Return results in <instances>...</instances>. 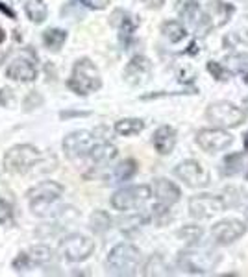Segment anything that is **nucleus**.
Returning a JSON list of instances; mask_svg holds the SVG:
<instances>
[{"label":"nucleus","mask_w":248,"mask_h":277,"mask_svg":"<svg viewBox=\"0 0 248 277\" xmlns=\"http://www.w3.org/2000/svg\"><path fill=\"white\" fill-rule=\"evenodd\" d=\"M243 143H244V150H246V152H248V133L243 137Z\"/></svg>","instance_id":"obj_46"},{"label":"nucleus","mask_w":248,"mask_h":277,"mask_svg":"<svg viewBox=\"0 0 248 277\" xmlns=\"http://www.w3.org/2000/svg\"><path fill=\"white\" fill-rule=\"evenodd\" d=\"M145 129V122L141 118H120L115 122V131L122 137L139 135Z\"/></svg>","instance_id":"obj_30"},{"label":"nucleus","mask_w":248,"mask_h":277,"mask_svg":"<svg viewBox=\"0 0 248 277\" xmlns=\"http://www.w3.org/2000/svg\"><path fill=\"white\" fill-rule=\"evenodd\" d=\"M176 9H178L180 17L184 18L187 24H191L197 30L202 26V8H200L197 0H178Z\"/></svg>","instance_id":"obj_22"},{"label":"nucleus","mask_w":248,"mask_h":277,"mask_svg":"<svg viewBox=\"0 0 248 277\" xmlns=\"http://www.w3.org/2000/svg\"><path fill=\"white\" fill-rule=\"evenodd\" d=\"M248 168V152H235L226 155L221 161V166H219V172L224 177H232V175L243 174Z\"/></svg>","instance_id":"obj_20"},{"label":"nucleus","mask_w":248,"mask_h":277,"mask_svg":"<svg viewBox=\"0 0 248 277\" xmlns=\"http://www.w3.org/2000/svg\"><path fill=\"white\" fill-rule=\"evenodd\" d=\"M24 11H26L28 18L36 24H41L46 18V15H48L46 6L43 2H39V0H28L26 4H24Z\"/></svg>","instance_id":"obj_32"},{"label":"nucleus","mask_w":248,"mask_h":277,"mask_svg":"<svg viewBox=\"0 0 248 277\" xmlns=\"http://www.w3.org/2000/svg\"><path fill=\"white\" fill-rule=\"evenodd\" d=\"M110 23L111 26H115L119 30V35H120V41L126 45L128 39H132L133 32H135V28H137V18L133 17L132 13L128 11H124V9H115L110 17Z\"/></svg>","instance_id":"obj_18"},{"label":"nucleus","mask_w":248,"mask_h":277,"mask_svg":"<svg viewBox=\"0 0 248 277\" xmlns=\"http://www.w3.org/2000/svg\"><path fill=\"white\" fill-rule=\"evenodd\" d=\"M9 218H11V205L4 200H0V224H6Z\"/></svg>","instance_id":"obj_40"},{"label":"nucleus","mask_w":248,"mask_h":277,"mask_svg":"<svg viewBox=\"0 0 248 277\" xmlns=\"http://www.w3.org/2000/svg\"><path fill=\"white\" fill-rule=\"evenodd\" d=\"M30 55H33L30 50L19 52L17 57H13L8 63V67H6V76L9 80H13V82H21V83L33 82L37 78V65H36V57L30 60Z\"/></svg>","instance_id":"obj_10"},{"label":"nucleus","mask_w":248,"mask_h":277,"mask_svg":"<svg viewBox=\"0 0 248 277\" xmlns=\"http://www.w3.org/2000/svg\"><path fill=\"white\" fill-rule=\"evenodd\" d=\"M104 137H98V131H87V129H78L73 131L63 138V152L69 159H83L91 153V150L97 146Z\"/></svg>","instance_id":"obj_7"},{"label":"nucleus","mask_w":248,"mask_h":277,"mask_svg":"<svg viewBox=\"0 0 248 277\" xmlns=\"http://www.w3.org/2000/svg\"><path fill=\"white\" fill-rule=\"evenodd\" d=\"M41 106H43V96L37 91L30 92V94H28V96L24 98V102H23L24 111H33V109H37V107H41Z\"/></svg>","instance_id":"obj_37"},{"label":"nucleus","mask_w":248,"mask_h":277,"mask_svg":"<svg viewBox=\"0 0 248 277\" xmlns=\"http://www.w3.org/2000/svg\"><path fill=\"white\" fill-rule=\"evenodd\" d=\"M141 2L150 9H157V8H161V6L165 4V0H141Z\"/></svg>","instance_id":"obj_42"},{"label":"nucleus","mask_w":248,"mask_h":277,"mask_svg":"<svg viewBox=\"0 0 248 277\" xmlns=\"http://www.w3.org/2000/svg\"><path fill=\"white\" fill-rule=\"evenodd\" d=\"M28 207L39 218H52L58 211L56 203L63 196V185L58 181H41L28 190Z\"/></svg>","instance_id":"obj_1"},{"label":"nucleus","mask_w":248,"mask_h":277,"mask_svg":"<svg viewBox=\"0 0 248 277\" xmlns=\"http://www.w3.org/2000/svg\"><path fill=\"white\" fill-rule=\"evenodd\" d=\"M150 190L152 196L160 203H165V205H174L182 198V190L172 181L165 180V177H156L154 183L150 185Z\"/></svg>","instance_id":"obj_17"},{"label":"nucleus","mask_w":248,"mask_h":277,"mask_svg":"<svg viewBox=\"0 0 248 277\" xmlns=\"http://www.w3.org/2000/svg\"><path fill=\"white\" fill-rule=\"evenodd\" d=\"M124 82L132 85V87H141L145 83H148L152 76V63L145 55H133L128 61V65L124 67Z\"/></svg>","instance_id":"obj_16"},{"label":"nucleus","mask_w":248,"mask_h":277,"mask_svg":"<svg viewBox=\"0 0 248 277\" xmlns=\"http://www.w3.org/2000/svg\"><path fill=\"white\" fill-rule=\"evenodd\" d=\"M152 198V190L148 185H132L119 189L111 196V205L117 211H132L148 202Z\"/></svg>","instance_id":"obj_9"},{"label":"nucleus","mask_w":248,"mask_h":277,"mask_svg":"<svg viewBox=\"0 0 248 277\" xmlns=\"http://www.w3.org/2000/svg\"><path fill=\"white\" fill-rule=\"evenodd\" d=\"M148 222V214H132V216L120 218V229L122 231H133L139 229L141 226H145Z\"/></svg>","instance_id":"obj_35"},{"label":"nucleus","mask_w":248,"mask_h":277,"mask_svg":"<svg viewBox=\"0 0 248 277\" xmlns=\"http://www.w3.org/2000/svg\"><path fill=\"white\" fill-rule=\"evenodd\" d=\"M60 251L65 261H69V263H83L95 251V242L82 233H70L61 239Z\"/></svg>","instance_id":"obj_8"},{"label":"nucleus","mask_w":248,"mask_h":277,"mask_svg":"<svg viewBox=\"0 0 248 277\" xmlns=\"http://www.w3.org/2000/svg\"><path fill=\"white\" fill-rule=\"evenodd\" d=\"M206 118L211 122L213 126L222 129L228 128H239L244 122V113L241 107H237L235 104L228 100H219L209 104V107L206 109Z\"/></svg>","instance_id":"obj_6"},{"label":"nucleus","mask_w":248,"mask_h":277,"mask_svg":"<svg viewBox=\"0 0 248 277\" xmlns=\"http://www.w3.org/2000/svg\"><path fill=\"white\" fill-rule=\"evenodd\" d=\"M135 174H137V163H135V159H124V161L115 165L106 174V183L108 185L124 183V181L132 180Z\"/></svg>","instance_id":"obj_21"},{"label":"nucleus","mask_w":248,"mask_h":277,"mask_svg":"<svg viewBox=\"0 0 248 277\" xmlns=\"http://www.w3.org/2000/svg\"><path fill=\"white\" fill-rule=\"evenodd\" d=\"M67 41V32L61 28H48L43 32V45L50 52H60Z\"/></svg>","instance_id":"obj_26"},{"label":"nucleus","mask_w":248,"mask_h":277,"mask_svg":"<svg viewBox=\"0 0 248 277\" xmlns=\"http://www.w3.org/2000/svg\"><path fill=\"white\" fill-rule=\"evenodd\" d=\"M161 33L170 43H180L187 35V30H185V26L180 21H165L161 24Z\"/></svg>","instance_id":"obj_31"},{"label":"nucleus","mask_w":248,"mask_h":277,"mask_svg":"<svg viewBox=\"0 0 248 277\" xmlns=\"http://www.w3.org/2000/svg\"><path fill=\"white\" fill-rule=\"evenodd\" d=\"M235 13V8L228 2L222 0H213L207 4L206 9H202V26L204 30H217L222 28L228 21L232 18V15Z\"/></svg>","instance_id":"obj_14"},{"label":"nucleus","mask_w":248,"mask_h":277,"mask_svg":"<svg viewBox=\"0 0 248 277\" xmlns=\"http://www.w3.org/2000/svg\"><path fill=\"white\" fill-rule=\"evenodd\" d=\"M83 6H87L89 9H97V11H100V9H106L108 6H110L111 0H80Z\"/></svg>","instance_id":"obj_39"},{"label":"nucleus","mask_w":248,"mask_h":277,"mask_svg":"<svg viewBox=\"0 0 248 277\" xmlns=\"http://www.w3.org/2000/svg\"><path fill=\"white\" fill-rule=\"evenodd\" d=\"M170 218H172V214H170V205H165V203H160V202L148 212V222H154L157 227L165 226L167 222H170Z\"/></svg>","instance_id":"obj_33"},{"label":"nucleus","mask_w":248,"mask_h":277,"mask_svg":"<svg viewBox=\"0 0 248 277\" xmlns=\"http://www.w3.org/2000/svg\"><path fill=\"white\" fill-rule=\"evenodd\" d=\"M174 174L191 189H202L209 185V172L202 163L194 159H185L174 168Z\"/></svg>","instance_id":"obj_12"},{"label":"nucleus","mask_w":248,"mask_h":277,"mask_svg":"<svg viewBox=\"0 0 248 277\" xmlns=\"http://www.w3.org/2000/svg\"><path fill=\"white\" fill-rule=\"evenodd\" d=\"M39 2H43V0H39Z\"/></svg>","instance_id":"obj_48"},{"label":"nucleus","mask_w":248,"mask_h":277,"mask_svg":"<svg viewBox=\"0 0 248 277\" xmlns=\"http://www.w3.org/2000/svg\"><path fill=\"white\" fill-rule=\"evenodd\" d=\"M141 268H143V273H145V275H170V273H172L169 263L165 261V257L160 253L152 255Z\"/></svg>","instance_id":"obj_25"},{"label":"nucleus","mask_w":248,"mask_h":277,"mask_svg":"<svg viewBox=\"0 0 248 277\" xmlns=\"http://www.w3.org/2000/svg\"><path fill=\"white\" fill-rule=\"evenodd\" d=\"M152 144L160 155H169L176 146V131L170 126H160L152 135Z\"/></svg>","instance_id":"obj_19"},{"label":"nucleus","mask_w":248,"mask_h":277,"mask_svg":"<svg viewBox=\"0 0 248 277\" xmlns=\"http://www.w3.org/2000/svg\"><path fill=\"white\" fill-rule=\"evenodd\" d=\"M224 211V203L221 196H213V194H198L189 200V214L197 220H207L213 218L215 214Z\"/></svg>","instance_id":"obj_13"},{"label":"nucleus","mask_w":248,"mask_h":277,"mask_svg":"<svg viewBox=\"0 0 248 277\" xmlns=\"http://www.w3.org/2000/svg\"><path fill=\"white\" fill-rule=\"evenodd\" d=\"M28 259H30V263H32V266H48V264H52L56 261V253L54 249L48 248V246H33V248H30L26 251Z\"/></svg>","instance_id":"obj_24"},{"label":"nucleus","mask_w":248,"mask_h":277,"mask_svg":"<svg viewBox=\"0 0 248 277\" xmlns=\"http://www.w3.org/2000/svg\"><path fill=\"white\" fill-rule=\"evenodd\" d=\"M117 153H119L117 146H113V144L108 143V141H100L97 146L93 148L91 153H89L87 157L95 163V165L104 166V165H110V163L117 157Z\"/></svg>","instance_id":"obj_23"},{"label":"nucleus","mask_w":248,"mask_h":277,"mask_svg":"<svg viewBox=\"0 0 248 277\" xmlns=\"http://www.w3.org/2000/svg\"><path fill=\"white\" fill-rule=\"evenodd\" d=\"M0 11H2V13H6V15H8L9 18H17V15H15V11H13V9H9L8 6L4 4V2H0Z\"/></svg>","instance_id":"obj_43"},{"label":"nucleus","mask_w":248,"mask_h":277,"mask_svg":"<svg viewBox=\"0 0 248 277\" xmlns=\"http://www.w3.org/2000/svg\"><path fill=\"white\" fill-rule=\"evenodd\" d=\"M222 65L230 74H244L248 72V54L246 52H234V54L226 55Z\"/></svg>","instance_id":"obj_28"},{"label":"nucleus","mask_w":248,"mask_h":277,"mask_svg":"<svg viewBox=\"0 0 248 277\" xmlns=\"http://www.w3.org/2000/svg\"><path fill=\"white\" fill-rule=\"evenodd\" d=\"M222 203H224V209H234L243 205L248 200V192L241 187H226L222 190Z\"/></svg>","instance_id":"obj_27"},{"label":"nucleus","mask_w":248,"mask_h":277,"mask_svg":"<svg viewBox=\"0 0 248 277\" xmlns=\"http://www.w3.org/2000/svg\"><path fill=\"white\" fill-rule=\"evenodd\" d=\"M178 266L187 273H209L221 263V253L209 246L191 244L187 249L180 251L176 259Z\"/></svg>","instance_id":"obj_2"},{"label":"nucleus","mask_w":248,"mask_h":277,"mask_svg":"<svg viewBox=\"0 0 248 277\" xmlns=\"http://www.w3.org/2000/svg\"><path fill=\"white\" fill-rule=\"evenodd\" d=\"M43 159V153L32 144H17L4 155V170L8 174H28Z\"/></svg>","instance_id":"obj_5"},{"label":"nucleus","mask_w":248,"mask_h":277,"mask_svg":"<svg viewBox=\"0 0 248 277\" xmlns=\"http://www.w3.org/2000/svg\"><path fill=\"white\" fill-rule=\"evenodd\" d=\"M61 118H69V116H89L87 111H61Z\"/></svg>","instance_id":"obj_41"},{"label":"nucleus","mask_w":248,"mask_h":277,"mask_svg":"<svg viewBox=\"0 0 248 277\" xmlns=\"http://www.w3.org/2000/svg\"><path fill=\"white\" fill-rule=\"evenodd\" d=\"M11 266H13L15 272H26V270H30L32 266V263H30V259H28L26 251H23V253H19L17 257L13 259V263H11Z\"/></svg>","instance_id":"obj_38"},{"label":"nucleus","mask_w":248,"mask_h":277,"mask_svg":"<svg viewBox=\"0 0 248 277\" xmlns=\"http://www.w3.org/2000/svg\"><path fill=\"white\" fill-rule=\"evenodd\" d=\"M243 113H244V116H248V96L243 100Z\"/></svg>","instance_id":"obj_44"},{"label":"nucleus","mask_w":248,"mask_h":277,"mask_svg":"<svg viewBox=\"0 0 248 277\" xmlns=\"http://www.w3.org/2000/svg\"><path fill=\"white\" fill-rule=\"evenodd\" d=\"M106 266L111 275H135L143 266L141 249L128 242H120L110 251Z\"/></svg>","instance_id":"obj_3"},{"label":"nucleus","mask_w":248,"mask_h":277,"mask_svg":"<svg viewBox=\"0 0 248 277\" xmlns=\"http://www.w3.org/2000/svg\"><path fill=\"white\" fill-rule=\"evenodd\" d=\"M244 218H246V222H248V207H246V211H244Z\"/></svg>","instance_id":"obj_47"},{"label":"nucleus","mask_w":248,"mask_h":277,"mask_svg":"<svg viewBox=\"0 0 248 277\" xmlns=\"http://www.w3.org/2000/svg\"><path fill=\"white\" fill-rule=\"evenodd\" d=\"M246 177H248V175H246Z\"/></svg>","instance_id":"obj_49"},{"label":"nucleus","mask_w":248,"mask_h":277,"mask_svg":"<svg viewBox=\"0 0 248 277\" xmlns=\"http://www.w3.org/2000/svg\"><path fill=\"white\" fill-rule=\"evenodd\" d=\"M197 144L206 153H217L228 150L234 144V137L222 128H204L197 133Z\"/></svg>","instance_id":"obj_11"},{"label":"nucleus","mask_w":248,"mask_h":277,"mask_svg":"<svg viewBox=\"0 0 248 277\" xmlns=\"http://www.w3.org/2000/svg\"><path fill=\"white\" fill-rule=\"evenodd\" d=\"M207 70L213 74V78L219 80V82H226V80H230L232 74L228 72V69H226L224 65L219 63V61H209L207 63Z\"/></svg>","instance_id":"obj_36"},{"label":"nucleus","mask_w":248,"mask_h":277,"mask_svg":"<svg viewBox=\"0 0 248 277\" xmlns=\"http://www.w3.org/2000/svg\"><path fill=\"white\" fill-rule=\"evenodd\" d=\"M111 222H113V220H111V216L108 214L106 211H100V209H97V211L89 216V229H91L95 235H104L106 231H110Z\"/></svg>","instance_id":"obj_29"},{"label":"nucleus","mask_w":248,"mask_h":277,"mask_svg":"<svg viewBox=\"0 0 248 277\" xmlns=\"http://www.w3.org/2000/svg\"><path fill=\"white\" fill-rule=\"evenodd\" d=\"M4 41H6V32L2 30V28H0V45H2Z\"/></svg>","instance_id":"obj_45"},{"label":"nucleus","mask_w":248,"mask_h":277,"mask_svg":"<svg viewBox=\"0 0 248 277\" xmlns=\"http://www.w3.org/2000/svg\"><path fill=\"white\" fill-rule=\"evenodd\" d=\"M176 235H178L180 239L184 240V242H187V244L191 246V244H198V242L202 240L204 229H202L200 226H193V224H189V226L180 227Z\"/></svg>","instance_id":"obj_34"},{"label":"nucleus","mask_w":248,"mask_h":277,"mask_svg":"<svg viewBox=\"0 0 248 277\" xmlns=\"http://www.w3.org/2000/svg\"><path fill=\"white\" fill-rule=\"evenodd\" d=\"M67 87L78 96H89L91 92H97L102 87V78L97 65L89 57H82L74 63L70 78L67 82Z\"/></svg>","instance_id":"obj_4"},{"label":"nucleus","mask_w":248,"mask_h":277,"mask_svg":"<svg viewBox=\"0 0 248 277\" xmlns=\"http://www.w3.org/2000/svg\"><path fill=\"white\" fill-rule=\"evenodd\" d=\"M246 233V224L237 218H226V220L217 222L211 227V239L215 240V244L228 246L235 240H239Z\"/></svg>","instance_id":"obj_15"}]
</instances>
